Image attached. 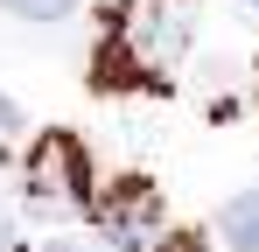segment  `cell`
<instances>
[{
  "instance_id": "1",
  "label": "cell",
  "mask_w": 259,
  "mask_h": 252,
  "mask_svg": "<svg viewBox=\"0 0 259 252\" xmlns=\"http://www.w3.org/2000/svg\"><path fill=\"white\" fill-rule=\"evenodd\" d=\"M28 196H35V210H70V203L91 196V154H84L77 133L49 126L35 140V154H28Z\"/></svg>"
},
{
  "instance_id": "2",
  "label": "cell",
  "mask_w": 259,
  "mask_h": 252,
  "mask_svg": "<svg viewBox=\"0 0 259 252\" xmlns=\"http://www.w3.org/2000/svg\"><path fill=\"white\" fill-rule=\"evenodd\" d=\"M91 217H98L105 245L140 252V245H154V231H161V189L147 175H119V182H105L91 196Z\"/></svg>"
},
{
  "instance_id": "3",
  "label": "cell",
  "mask_w": 259,
  "mask_h": 252,
  "mask_svg": "<svg viewBox=\"0 0 259 252\" xmlns=\"http://www.w3.org/2000/svg\"><path fill=\"white\" fill-rule=\"evenodd\" d=\"M217 231H224L231 252H259V189H245V196H231L217 210Z\"/></svg>"
},
{
  "instance_id": "4",
  "label": "cell",
  "mask_w": 259,
  "mask_h": 252,
  "mask_svg": "<svg viewBox=\"0 0 259 252\" xmlns=\"http://www.w3.org/2000/svg\"><path fill=\"white\" fill-rule=\"evenodd\" d=\"M91 84H98V91H126V84H140V63H133V49H126V42H98Z\"/></svg>"
},
{
  "instance_id": "5",
  "label": "cell",
  "mask_w": 259,
  "mask_h": 252,
  "mask_svg": "<svg viewBox=\"0 0 259 252\" xmlns=\"http://www.w3.org/2000/svg\"><path fill=\"white\" fill-rule=\"evenodd\" d=\"M0 7H7V14H21V21H63L77 0H0Z\"/></svg>"
},
{
  "instance_id": "6",
  "label": "cell",
  "mask_w": 259,
  "mask_h": 252,
  "mask_svg": "<svg viewBox=\"0 0 259 252\" xmlns=\"http://www.w3.org/2000/svg\"><path fill=\"white\" fill-rule=\"evenodd\" d=\"M42 252H91V245H77V238H49Z\"/></svg>"
},
{
  "instance_id": "7",
  "label": "cell",
  "mask_w": 259,
  "mask_h": 252,
  "mask_svg": "<svg viewBox=\"0 0 259 252\" xmlns=\"http://www.w3.org/2000/svg\"><path fill=\"white\" fill-rule=\"evenodd\" d=\"M21 119V112H14V98H0V126H14Z\"/></svg>"
},
{
  "instance_id": "8",
  "label": "cell",
  "mask_w": 259,
  "mask_h": 252,
  "mask_svg": "<svg viewBox=\"0 0 259 252\" xmlns=\"http://www.w3.org/2000/svg\"><path fill=\"white\" fill-rule=\"evenodd\" d=\"M0 252H7V231H0Z\"/></svg>"
},
{
  "instance_id": "9",
  "label": "cell",
  "mask_w": 259,
  "mask_h": 252,
  "mask_svg": "<svg viewBox=\"0 0 259 252\" xmlns=\"http://www.w3.org/2000/svg\"><path fill=\"white\" fill-rule=\"evenodd\" d=\"M252 7H259V0H252Z\"/></svg>"
}]
</instances>
